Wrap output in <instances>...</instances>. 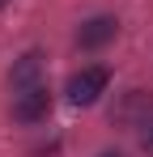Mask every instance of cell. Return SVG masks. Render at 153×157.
<instances>
[{
	"label": "cell",
	"instance_id": "1",
	"mask_svg": "<svg viewBox=\"0 0 153 157\" xmlns=\"http://www.w3.org/2000/svg\"><path fill=\"white\" fill-rule=\"evenodd\" d=\"M106 85H111V68H102V64H89V68H81V72H73L68 77V102L76 106H94L106 94Z\"/></svg>",
	"mask_w": 153,
	"mask_h": 157
},
{
	"label": "cell",
	"instance_id": "7",
	"mask_svg": "<svg viewBox=\"0 0 153 157\" xmlns=\"http://www.w3.org/2000/svg\"><path fill=\"white\" fill-rule=\"evenodd\" d=\"M102 157H119V153H102Z\"/></svg>",
	"mask_w": 153,
	"mask_h": 157
},
{
	"label": "cell",
	"instance_id": "4",
	"mask_svg": "<svg viewBox=\"0 0 153 157\" xmlns=\"http://www.w3.org/2000/svg\"><path fill=\"white\" fill-rule=\"evenodd\" d=\"M115 34H119V21L98 13V17H89V21L76 26V47L81 51H102L106 43H115Z\"/></svg>",
	"mask_w": 153,
	"mask_h": 157
},
{
	"label": "cell",
	"instance_id": "6",
	"mask_svg": "<svg viewBox=\"0 0 153 157\" xmlns=\"http://www.w3.org/2000/svg\"><path fill=\"white\" fill-rule=\"evenodd\" d=\"M140 144H145V153H153V123L140 132Z\"/></svg>",
	"mask_w": 153,
	"mask_h": 157
},
{
	"label": "cell",
	"instance_id": "2",
	"mask_svg": "<svg viewBox=\"0 0 153 157\" xmlns=\"http://www.w3.org/2000/svg\"><path fill=\"white\" fill-rule=\"evenodd\" d=\"M47 115H51V89H47V85L22 89V94L13 98V123H22V128H34V123H43Z\"/></svg>",
	"mask_w": 153,
	"mask_h": 157
},
{
	"label": "cell",
	"instance_id": "8",
	"mask_svg": "<svg viewBox=\"0 0 153 157\" xmlns=\"http://www.w3.org/2000/svg\"><path fill=\"white\" fill-rule=\"evenodd\" d=\"M4 4H9V0H0V9H4Z\"/></svg>",
	"mask_w": 153,
	"mask_h": 157
},
{
	"label": "cell",
	"instance_id": "5",
	"mask_svg": "<svg viewBox=\"0 0 153 157\" xmlns=\"http://www.w3.org/2000/svg\"><path fill=\"white\" fill-rule=\"evenodd\" d=\"M9 85H13V94L43 85V51H26L22 59H13V68H9Z\"/></svg>",
	"mask_w": 153,
	"mask_h": 157
},
{
	"label": "cell",
	"instance_id": "3",
	"mask_svg": "<svg viewBox=\"0 0 153 157\" xmlns=\"http://www.w3.org/2000/svg\"><path fill=\"white\" fill-rule=\"evenodd\" d=\"M119 128H132V132H145L153 123V98L145 94V89H128L124 102L115 106V115H111Z\"/></svg>",
	"mask_w": 153,
	"mask_h": 157
}]
</instances>
